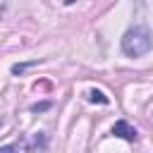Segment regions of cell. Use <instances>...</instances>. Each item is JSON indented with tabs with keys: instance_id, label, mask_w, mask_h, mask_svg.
Returning a JSON list of instances; mask_svg holds the SVG:
<instances>
[{
	"instance_id": "6da1fadb",
	"label": "cell",
	"mask_w": 153,
	"mask_h": 153,
	"mask_svg": "<svg viewBox=\"0 0 153 153\" xmlns=\"http://www.w3.org/2000/svg\"><path fill=\"white\" fill-rule=\"evenodd\" d=\"M153 48V33L143 26V24H136V26H129L122 36V53L129 55V57H141L146 55L148 50Z\"/></svg>"
},
{
	"instance_id": "7a4b0ae2",
	"label": "cell",
	"mask_w": 153,
	"mask_h": 153,
	"mask_svg": "<svg viewBox=\"0 0 153 153\" xmlns=\"http://www.w3.org/2000/svg\"><path fill=\"white\" fill-rule=\"evenodd\" d=\"M110 134H112V136H120V139H124V141H136V139H139V131H136L127 120H117V122L112 124Z\"/></svg>"
},
{
	"instance_id": "3957f363",
	"label": "cell",
	"mask_w": 153,
	"mask_h": 153,
	"mask_svg": "<svg viewBox=\"0 0 153 153\" xmlns=\"http://www.w3.org/2000/svg\"><path fill=\"white\" fill-rule=\"evenodd\" d=\"M88 100H91V103H100V105H108V103H110V98H108L100 88H91V91H88Z\"/></svg>"
},
{
	"instance_id": "277c9868",
	"label": "cell",
	"mask_w": 153,
	"mask_h": 153,
	"mask_svg": "<svg viewBox=\"0 0 153 153\" xmlns=\"http://www.w3.org/2000/svg\"><path fill=\"white\" fill-rule=\"evenodd\" d=\"M31 65H36V62H26V65H14V67H12V74H22V72H24L26 67H31Z\"/></svg>"
},
{
	"instance_id": "5b68a950",
	"label": "cell",
	"mask_w": 153,
	"mask_h": 153,
	"mask_svg": "<svg viewBox=\"0 0 153 153\" xmlns=\"http://www.w3.org/2000/svg\"><path fill=\"white\" fill-rule=\"evenodd\" d=\"M50 108V103H36V105H31V112H41V110H48Z\"/></svg>"
},
{
	"instance_id": "8992f818",
	"label": "cell",
	"mask_w": 153,
	"mask_h": 153,
	"mask_svg": "<svg viewBox=\"0 0 153 153\" xmlns=\"http://www.w3.org/2000/svg\"><path fill=\"white\" fill-rule=\"evenodd\" d=\"M19 151V146H14V143H10V146H2L0 148V153H17Z\"/></svg>"
},
{
	"instance_id": "52a82bcc",
	"label": "cell",
	"mask_w": 153,
	"mask_h": 153,
	"mask_svg": "<svg viewBox=\"0 0 153 153\" xmlns=\"http://www.w3.org/2000/svg\"><path fill=\"white\" fill-rule=\"evenodd\" d=\"M72 2H76V0H65V5H72Z\"/></svg>"
},
{
	"instance_id": "ba28073f",
	"label": "cell",
	"mask_w": 153,
	"mask_h": 153,
	"mask_svg": "<svg viewBox=\"0 0 153 153\" xmlns=\"http://www.w3.org/2000/svg\"><path fill=\"white\" fill-rule=\"evenodd\" d=\"M0 127H2V112H0Z\"/></svg>"
}]
</instances>
